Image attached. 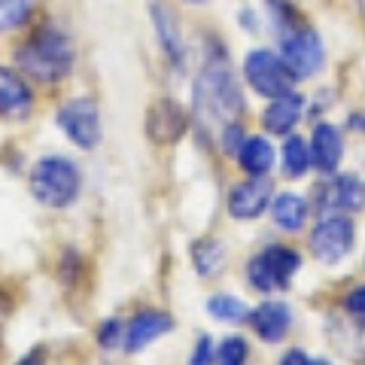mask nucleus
Instances as JSON below:
<instances>
[{
    "label": "nucleus",
    "mask_w": 365,
    "mask_h": 365,
    "mask_svg": "<svg viewBox=\"0 0 365 365\" xmlns=\"http://www.w3.org/2000/svg\"><path fill=\"white\" fill-rule=\"evenodd\" d=\"M280 365H311V359H307V353L304 350H289V353H283V359H280Z\"/></svg>",
    "instance_id": "30"
},
{
    "label": "nucleus",
    "mask_w": 365,
    "mask_h": 365,
    "mask_svg": "<svg viewBox=\"0 0 365 365\" xmlns=\"http://www.w3.org/2000/svg\"><path fill=\"white\" fill-rule=\"evenodd\" d=\"M311 365H329L326 359H311Z\"/></svg>",
    "instance_id": "34"
},
{
    "label": "nucleus",
    "mask_w": 365,
    "mask_h": 365,
    "mask_svg": "<svg viewBox=\"0 0 365 365\" xmlns=\"http://www.w3.org/2000/svg\"><path fill=\"white\" fill-rule=\"evenodd\" d=\"M213 359H216V347H213V341H210V338H201L198 344H195V353H192L189 365H213Z\"/></svg>",
    "instance_id": "27"
},
{
    "label": "nucleus",
    "mask_w": 365,
    "mask_h": 365,
    "mask_svg": "<svg viewBox=\"0 0 365 365\" xmlns=\"http://www.w3.org/2000/svg\"><path fill=\"white\" fill-rule=\"evenodd\" d=\"M247 319H250V326H253V332L265 341V344H280L292 326V311H289V304H283V302H265Z\"/></svg>",
    "instance_id": "16"
},
{
    "label": "nucleus",
    "mask_w": 365,
    "mask_h": 365,
    "mask_svg": "<svg viewBox=\"0 0 365 365\" xmlns=\"http://www.w3.org/2000/svg\"><path fill=\"white\" fill-rule=\"evenodd\" d=\"M247 353H250L247 341L237 338V335H232V338H225L222 344L216 347L213 365H247Z\"/></svg>",
    "instance_id": "24"
},
{
    "label": "nucleus",
    "mask_w": 365,
    "mask_h": 365,
    "mask_svg": "<svg viewBox=\"0 0 365 365\" xmlns=\"http://www.w3.org/2000/svg\"><path fill=\"white\" fill-rule=\"evenodd\" d=\"M277 37V52L280 58L287 61V67L292 71V76L299 79H311L323 71L326 64V46H323V37L307 25V21H299L287 31L274 34Z\"/></svg>",
    "instance_id": "4"
},
{
    "label": "nucleus",
    "mask_w": 365,
    "mask_h": 365,
    "mask_svg": "<svg viewBox=\"0 0 365 365\" xmlns=\"http://www.w3.org/2000/svg\"><path fill=\"white\" fill-rule=\"evenodd\" d=\"M359 9H362V16H365V0H359Z\"/></svg>",
    "instance_id": "35"
},
{
    "label": "nucleus",
    "mask_w": 365,
    "mask_h": 365,
    "mask_svg": "<svg viewBox=\"0 0 365 365\" xmlns=\"http://www.w3.org/2000/svg\"><path fill=\"white\" fill-rule=\"evenodd\" d=\"M274 198V186L265 177H250L244 182H237L228 192V213L235 220H256L271 207Z\"/></svg>",
    "instance_id": "11"
},
{
    "label": "nucleus",
    "mask_w": 365,
    "mask_h": 365,
    "mask_svg": "<svg viewBox=\"0 0 365 365\" xmlns=\"http://www.w3.org/2000/svg\"><path fill=\"white\" fill-rule=\"evenodd\" d=\"M347 128L356 131V134H365V113H362V110L350 113V116H347Z\"/></svg>",
    "instance_id": "31"
},
{
    "label": "nucleus",
    "mask_w": 365,
    "mask_h": 365,
    "mask_svg": "<svg viewBox=\"0 0 365 365\" xmlns=\"http://www.w3.org/2000/svg\"><path fill=\"white\" fill-rule=\"evenodd\" d=\"M192 98H195V116L207 122V128H222L225 122H237V116L244 113V95L228 67L222 43L213 40V52H207L204 67L195 76Z\"/></svg>",
    "instance_id": "2"
},
{
    "label": "nucleus",
    "mask_w": 365,
    "mask_h": 365,
    "mask_svg": "<svg viewBox=\"0 0 365 365\" xmlns=\"http://www.w3.org/2000/svg\"><path fill=\"white\" fill-rule=\"evenodd\" d=\"M19 365H43V362H40V356H28V359H21Z\"/></svg>",
    "instance_id": "32"
},
{
    "label": "nucleus",
    "mask_w": 365,
    "mask_h": 365,
    "mask_svg": "<svg viewBox=\"0 0 365 365\" xmlns=\"http://www.w3.org/2000/svg\"><path fill=\"white\" fill-rule=\"evenodd\" d=\"M307 146H311V162L319 174H335L341 158H344V134H341L338 125L317 122Z\"/></svg>",
    "instance_id": "13"
},
{
    "label": "nucleus",
    "mask_w": 365,
    "mask_h": 365,
    "mask_svg": "<svg viewBox=\"0 0 365 365\" xmlns=\"http://www.w3.org/2000/svg\"><path fill=\"white\" fill-rule=\"evenodd\" d=\"M317 195L326 201V207H335L341 213H359L365 210V180L356 174L338 177L332 182H323Z\"/></svg>",
    "instance_id": "15"
},
{
    "label": "nucleus",
    "mask_w": 365,
    "mask_h": 365,
    "mask_svg": "<svg viewBox=\"0 0 365 365\" xmlns=\"http://www.w3.org/2000/svg\"><path fill=\"white\" fill-rule=\"evenodd\" d=\"M353 244H356V228H353L347 216H326L311 232V253L323 265L344 262L353 253Z\"/></svg>",
    "instance_id": "8"
},
{
    "label": "nucleus",
    "mask_w": 365,
    "mask_h": 365,
    "mask_svg": "<svg viewBox=\"0 0 365 365\" xmlns=\"http://www.w3.org/2000/svg\"><path fill=\"white\" fill-rule=\"evenodd\" d=\"M122 335H125V329H122L119 319H107V323L101 326V332H98V344L104 350H113L122 341Z\"/></svg>",
    "instance_id": "26"
},
{
    "label": "nucleus",
    "mask_w": 365,
    "mask_h": 365,
    "mask_svg": "<svg viewBox=\"0 0 365 365\" xmlns=\"http://www.w3.org/2000/svg\"><path fill=\"white\" fill-rule=\"evenodd\" d=\"M55 125L64 131V137L79 150H95L101 143V113L91 98H71L55 110Z\"/></svg>",
    "instance_id": "7"
},
{
    "label": "nucleus",
    "mask_w": 365,
    "mask_h": 365,
    "mask_svg": "<svg viewBox=\"0 0 365 365\" xmlns=\"http://www.w3.org/2000/svg\"><path fill=\"white\" fill-rule=\"evenodd\" d=\"M237 165H241V170L244 174H250V177H265L268 170L274 168V146H271V140L268 137H247L244 140V146L237 150Z\"/></svg>",
    "instance_id": "19"
},
{
    "label": "nucleus",
    "mask_w": 365,
    "mask_h": 365,
    "mask_svg": "<svg viewBox=\"0 0 365 365\" xmlns=\"http://www.w3.org/2000/svg\"><path fill=\"white\" fill-rule=\"evenodd\" d=\"M241 71H244V83L259 98H268V101L289 95V91H295V83H299L287 67V61L280 58V52H274V49H250L244 55Z\"/></svg>",
    "instance_id": "5"
},
{
    "label": "nucleus",
    "mask_w": 365,
    "mask_h": 365,
    "mask_svg": "<svg viewBox=\"0 0 365 365\" xmlns=\"http://www.w3.org/2000/svg\"><path fill=\"white\" fill-rule=\"evenodd\" d=\"M150 21H153L158 49L165 52V58L174 67H182L186 64V40H182V28H180L177 16H174V9L165 6V4H153L150 6Z\"/></svg>",
    "instance_id": "12"
},
{
    "label": "nucleus",
    "mask_w": 365,
    "mask_h": 365,
    "mask_svg": "<svg viewBox=\"0 0 365 365\" xmlns=\"http://www.w3.org/2000/svg\"><path fill=\"white\" fill-rule=\"evenodd\" d=\"M222 262H225V247L222 244L201 241L195 247V268H198V274H204V277H210V274L220 271Z\"/></svg>",
    "instance_id": "23"
},
{
    "label": "nucleus",
    "mask_w": 365,
    "mask_h": 365,
    "mask_svg": "<svg viewBox=\"0 0 365 365\" xmlns=\"http://www.w3.org/2000/svg\"><path fill=\"white\" fill-rule=\"evenodd\" d=\"M16 71L37 86H58L71 76L76 64V49L67 28L46 19L13 49Z\"/></svg>",
    "instance_id": "1"
},
{
    "label": "nucleus",
    "mask_w": 365,
    "mask_h": 365,
    "mask_svg": "<svg viewBox=\"0 0 365 365\" xmlns=\"http://www.w3.org/2000/svg\"><path fill=\"white\" fill-rule=\"evenodd\" d=\"M307 213H311V204H307L302 195H292V192H283V195H274L271 198V216H274V225L287 235H299L304 222H307Z\"/></svg>",
    "instance_id": "18"
},
{
    "label": "nucleus",
    "mask_w": 365,
    "mask_h": 365,
    "mask_svg": "<svg viewBox=\"0 0 365 365\" xmlns=\"http://www.w3.org/2000/svg\"><path fill=\"white\" fill-rule=\"evenodd\" d=\"M207 314L213 319H220V323H244L250 317L247 304L241 299H235V295H213V299H207Z\"/></svg>",
    "instance_id": "22"
},
{
    "label": "nucleus",
    "mask_w": 365,
    "mask_h": 365,
    "mask_svg": "<svg viewBox=\"0 0 365 365\" xmlns=\"http://www.w3.org/2000/svg\"><path fill=\"white\" fill-rule=\"evenodd\" d=\"M79 189H83V170L67 155H46L31 168V195L49 210L71 207L79 198Z\"/></svg>",
    "instance_id": "3"
},
{
    "label": "nucleus",
    "mask_w": 365,
    "mask_h": 365,
    "mask_svg": "<svg viewBox=\"0 0 365 365\" xmlns=\"http://www.w3.org/2000/svg\"><path fill=\"white\" fill-rule=\"evenodd\" d=\"M344 307H347V314H353V317H365V287H356L353 292H347Z\"/></svg>",
    "instance_id": "28"
},
{
    "label": "nucleus",
    "mask_w": 365,
    "mask_h": 365,
    "mask_svg": "<svg viewBox=\"0 0 365 365\" xmlns=\"http://www.w3.org/2000/svg\"><path fill=\"white\" fill-rule=\"evenodd\" d=\"M302 268V256L289 247H268L247 262V280L259 292H274L289 287V277Z\"/></svg>",
    "instance_id": "6"
},
{
    "label": "nucleus",
    "mask_w": 365,
    "mask_h": 365,
    "mask_svg": "<svg viewBox=\"0 0 365 365\" xmlns=\"http://www.w3.org/2000/svg\"><path fill=\"white\" fill-rule=\"evenodd\" d=\"M182 4H189V6H204V4H210V0H182Z\"/></svg>",
    "instance_id": "33"
},
{
    "label": "nucleus",
    "mask_w": 365,
    "mask_h": 365,
    "mask_svg": "<svg viewBox=\"0 0 365 365\" xmlns=\"http://www.w3.org/2000/svg\"><path fill=\"white\" fill-rule=\"evenodd\" d=\"M40 0H0V34L21 31L37 16Z\"/></svg>",
    "instance_id": "21"
},
{
    "label": "nucleus",
    "mask_w": 365,
    "mask_h": 365,
    "mask_svg": "<svg viewBox=\"0 0 365 365\" xmlns=\"http://www.w3.org/2000/svg\"><path fill=\"white\" fill-rule=\"evenodd\" d=\"M189 131V110H182L177 101L158 98L146 113V134L155 143H177Z\"/></svg>",
    "instance_id": "9"
},
{
    "label": "nucleus",
    "mask_w": 365,
    "mask_h": 365,
    "mask_svg": "<svg viewBox=\"0 0 365 365\" xmlns=\"http://www.w3.org/2000/svg\"><path fill=\"white\" fill-rule=\"evenodd\" d=\"M280 165H283V174L287 177H304L307 170L314 168L311 146H307V140L302 134H287L283 150H280Z\"/></svg>",
    "instance_id": "20"
},
{
    "label": "nucleus",
    "mask_w": 365,
    "mask_h": 365,
    "mask_svg": "<svg viewBox=\"0 0 365 365\" xmlns=\"http://www.w3.org/2000/svg\"><path fill=\"white\" fill-rule=\"evenodd\" d=\"M304 98L299 95V91H289V95H280V98H274L268 101V107L262 110V128H265L268 134L274 137H287L295 131V125L302 122L304 116Z\"/></svg>",
    "instance_id": "14"
},
{
    "label": "nucleus",
    "mask_w": 365,
    "mask_h": 365,
    "mask_svg": "<svg viewBox=\"0 0 365 365\" xmlns=\"http://www.w3.org/2000/svg\"><path fill=\"white\" fill-rule=\"evenodd\" d=\"M237 21H241V25L247 28V31H259V16H256V9H250V6H244L241 13H237Z\"/></svg>",
    "instance_id": "29"
},
{
    "label": "nucleus",
    "mask_w": 365,
    "mask_h": 365,
    "mask_svg": "<svg viewBox=\"0 0 365 365\" xmlns=\"http://www.w3.org/2000/svg\"><path fill=\"white\" fill-rule=\"evenodd\" d=\"M34 113V88L31 79L21 76L16 67L0 64V116L21 122Z\"/></svg>",
    "instance_id": "10"
},
{
    "label": "nucleus",
    "mask_w": 365,
    "mask_h": 365,
    "mask_svg": "<svg viewBox=\"0 0 365 365\" xmlns=\"http://www.w3.org/2000/svg\"><path fill=\"white\" fill-rule=\"evenodd\" d=\"M170 329H174V319L162 311H143L137 314L128 329H125V350L128 353H140L146 344H153L155 338L168 335Z\"/></svg>",
    "instance_id": "17"
},
{
    "label": "nucleus",
    "mask_w": 365,
    "mask_h": 365,
    "mask_svg": "<svg viewBox=\"0 0 365 365\" xmlns=\"http://www.w3.org/2000/svg\"><path fill=\"white\" fill-rule=\"evenodd\" d=\"M216 137H220V150H222L225 158H235L237 150H241L244 140H247V137H244V128H241L237 122H225Z\"/></svg>",
    "instance_id": "25"
}]
</instances>
